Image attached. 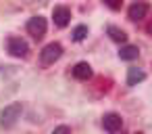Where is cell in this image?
I'll list each match as a JSON object with an SVG mask.
<instances>
[{"mask_svg":"<svg viewBox=\"0 0 152 134\" xmlns=\"http://www.w3.org/2000/svg\"><path fill=\"white\" fill-rule=\"evenodd\" d=\"M102 126H104L106 132L115 134V132H119V130L123 128V119H121V115H117V113H106V115L102 117Z\"/></svg>","mask_w":152,"mask_h":134,"instance_id":"5b68a950","label":"cell"},{"mask_svg":"<svg viewBox=\"0 0 152 134\" xmlns=\"http://www.w3.org/2000/svg\"><path fill=\"white\" fill-rule=\"evenodd\" d=\"M73 78H75V80H81V82H88V80L92 78V67H90V63H86V61L77 63V65L73 67Z\"/></svg>","mask_w":152,"mask_h":134,"instance_id":"ba28073f","label":"cell"},{"mask_svg":"<svg viewBox=\"0 0 152 134\" xmlns=\"http://www.w3.org/2000/svg\"><path fill=\"white\" fill-rule=\"evenodd\" d=\"M7 50L13 55V57H27V53H29V46H27V42L23 40V38H17V36H11L9 40H7Z\"/></svg>","mask_w":152,"mask_h":134,"instance_id":"3957f363","label":"cell"},{"mask_svg":"<svg viewBox=\"0 0 152 134\" xmlns=\"http://www.w3.org/2000/svg\"><path fill=\"white\" fill-rule=\"evenodd\" d=\"M61 55H63V46H61L58 42H50V44H46V46L42 48L40 59H42L44 65H52L54 61L61 59Z\"/></svg>","mask_w":152,"mask_h":134,"instance_id":"7a4b0ae2","label":"cell"},{"mask_svg":"<svg viewBox=\"0 0 152 134\" xmlns=\"http://www.w3.org/2000/svg\"><path fill=\"white\" fill-rule=\"evenodd\" d=\"M23 113V105L21 103H11L2 109V113H0V124H2V128H11L17 124V119L21 117Z\"/></svg>","mask_w":152,"mask_h":134,"instance_id":"6da1fadb","label":"cell"},{"mask_svg":"<svg viewBox=\"0 0 152 134\" xmlns=\"http://www.w3.org/2000/svg\"><path fill=\"white\" fill-rule=\"evenodd\" d=\"M106 32H108V36H110V40H115V42H121V44H123V42L127 40V34H125L123 30H119V27H115V25H108V30H106Z\"/></svg>","mask_w":152,"mask_h":134,"instance_id":"8fae6325","label":"cell"},{"mask_svg":"<svg viewBox=\"0 0 152 134\" xmlns=\"http://www.w3.org/2000/svg\"><path fill=\"white\" fill-rule=\"evenodd\" d=\"M146 32H148V36H152V19L146 23Z\"/></svg>","mask_w":152,"mask_h":134,"instance_id":"9a60e30c","label":"cell"},{"mask_svg":"<svg viewBox=\"0 0 152 134\" xmlns=\"http://www.w3.org/2000/svg\"><path fill=\"white\" fill-rule=\"evenodd\" d=\"M46 19L44 17H31L29 21H27V32H29V36H34L36 40H40L44 34H46Z\"/></svg>","mask_w":152,"mask_h":134,"instance_id":"277c9868","label":"cell"},{"mask_svg":"<svg viewBox=\"0 0 152 134\" xmlns=\"http://www.w3.org/2000/svg\"><path fill=\"white\" fill-rule=\"evenodd\" d=\"M119 57H121L123 61H133V59L140 57V48L133 46V44H125V46L119 50Z\"/></svg>","mask_w":152,"mask_h":134,"instance_id":"9c48e42d","label":"cell"},{"mask_svg":"<svg viewBox=\"0 0 152 134\" xmlns=\"http://www.w3.org/2000/svg\"><path fill=\"white\" fill-rule=\"evenodd\" d=\"M102 2H104L108 9H113V11H119V9L123 7V0H102Z\"/></svg>","mask_w":152,"mask_h":134,"instance_id":"4fadbf2b","label":"cell"},{"mask_svg":"<svg viewBox=\"0 0 152 134\" xmlns=\"http://www.w3.org/2000/svg\"><path fill=\"white\" fill-rule=\"evenodd\" d=\"M135 134H142V132H135Z\"/></svg>","mask_w":152,"mask_h":134,"instance_id":"2e32d148","label":"cell"},{"mask_svg":"<svg viewBox=\"0 0 152 134\" xmlns=\"http://www.w3.org/2000/svg\"><path fill=\"white\" fill-rule=\"evenodd\" d=\"M52 134H71V130H69L67 126H58V128L52 130Z\"/></svg>","mask_w":152,"mask_h":134,"instance_id":"5bb4252c","label":"cell"},{"mask_svg":"<svg viewBox=\"0 0 152 134\" xmlns=\"http://www.w3.org/2000/svg\"><path fill=\"white\" fill-rule=\"evenodd\" d=\"M52 19H54V25L58 27H67L69 21H71V11L67 7H54L52 11Z\"/></svg>","mask_w":152,"mask_h":134,"instance_id":"52a82bcc","label":"cell"},{"mask_svg":"<svg viewBox=\"0 0 152 134\" xmlns=\"http://www.w3.org/2000/svg\"><path fill=\"white\" fill-rule=\"evenodd\" d=\"M144 78H146V73L142 69H137V67H131L127 71V84L129 86H137L140 82H144Z\"/></svg>","mask_w":152,"mask_h":134,"instance_id":"30bf717a","label":"cell"},{"mask_svg":"<svg viewBox=\"0 0 152 134\" xmlns=\"http://www.w3.org/2000/svg\"><path fill=\"white\" fill-rule=\"evenodd\" d=\"M86 36H88V27H86V25H77V27L73 30V40H75V42H81Z\"/></svg>","mask_w":152,"mask_h":134,"instance_id":"7c38bea8","label":"cell"},{"mask_svg":"<svg viewBox=\"0 0 152 134\" xmlns=\"http://www.w3.org/2000/svg\"><path fill=\"white\" fill-rule=\"evenodd\" d=\"M148 11H150V4L144 2V0H140V2H133V4L129 7L127 15H129L131 21H137V19H144V17L148 15Z\"/></svg>","mask_w":152,"mask_h":134,"instance_id":"8992f818","label":"cell"}]
</instances>
